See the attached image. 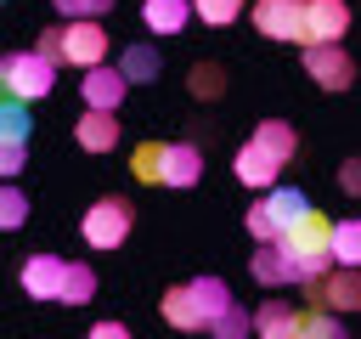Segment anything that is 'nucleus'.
<instances>
[{"label":"nucleus","mask_w":361,"mask_h":339,"mask_svg":"<svg viewBox=\"0 0 361 339\" xmlns=\"http://www.w3.org/2000/svg\"><path fill=\"white\" fill-rule=\"evenodd\" d=\"M282 249L293 254L299 282H305V277H322V271H333V266H338V260H333V220H327L322 209H305V215L288 226Z\"/></svg>","instance_id":"nucleus-1"},{"label":"nucleus","mask_w":361,"mask_h":339,"mask_svg":"<svg viewBox=\"0 0 361 339\" xmlns=\"http://www.w3.org/2000/svg\"><path fill=\"white\" fill-rule=\"evenodd\" d=\"M305 209H310V203H305V192H293V186H265V192H259V203H248L243 226H248V237H254V243H282V237H288V226H293Z\"/></svg>","instance_id":"nucleus-2"},{"label":"nucleus","mask_w":361,"mask_h":339,"mask_svg":"<svg viewBox=\"0 0 361 339\" xmlns=\"http://www.w3.org/2000/svg\"><path fill=\"white\" fill-rule=\"evenodd\" d=\"M56 68H62V62H51L45 51H11V56L0 62V85H6L11 96H23V102H39V96H51Z\"/></svg>","instance_id":"nucleus-3"},{"label":"nucleus","mask_w":361,"mask_h":339,"mask_svg":"<svg viewBox=\"0 0 361 339\" xmlns=\"http://www.w3.org/2000/svg\"><path fill=\"white\" fill-rule=\"evenodd\" d=\"M130 226H135V209L124 198H96L85 209V220H79V232H85L90 249H124L130 243Z\"/></svg>","instance_id":"nucleus-4"},{"label":"nucleus","mask_w":361,"mask_h":339,"mask_svg":"<svg viewBox=\"0 0 361 339\" xmlns=\"http://www.w3.org/2000/svg\"><path fill=\"white\" fill-rule=\"evenodd\" d=\"M305 305H333V311H361V266H333L322 277H305Z\"/></svg>","instance_id":"nucleus-5"},{"label":"nucleus","mask_w":361,"mask_h":339,"mask_svg":"<svg viewBox=\"0 0 361 339\" xmlns=\"http://www.w3.org/2000/svg\"><path fill=\"white\" fill-rule=\"evenodd\" d=\"M96 62H107V28H102V17H68L62 23V68H96Z\"/></svg>","instance_id":"nucleus-6"},{"label":"nucleus","mask_w":361,"mask_h":339,"mask_svg":"<svg viewBox=\"0 0 361 339\" xmlns=\"http://www.w3.org/2000/svg\"><path fill=\"white\" fill-rule=\"evenodd\" d=\"M305 23H310V0H254V28L265 40H299L305 45Z\"/></svg>","instance_id":"nucleus-7"},{"label":"nucleus","mask_w":361,"mask_h":339,"mask_svg":"<svg viewBox=\"0 0 361 339\" xmlns=\"http://www.w3.org/2000/svg\"><path fill=\"white\" fill-rule=\"evenodd\" d=\"M305 73H310V85H322V90H350L355 85V62H350V51L333 40V45H305Z\"/></svg>","instance_id":"nucleus-8"},{"label":"nucleus","mask_w":361,"mask_h":339,"mask_svg":"<svg viewBox=\"0 0 361 339\" xmlns=\"http://www.w3.org/2000/svg\"><path fill=\"white\" fill-rule=\"evenodd\" d=\"M124 90H130V73H124V68L96 62V68H85V73H79V102H85V107H113V113H118Z\"/></svg>","instance_id":"nucleus-9"},{"label":"nucleus","mask_w":361,"mask_h":339,"mask_svg":"<svg viewBox=\"0 0 361 339\" xmlns=\"http://www.w3.org/2000/svg\"><path fill=\"white\" fill-rule=\"evenodd\" d=\"M17 282H23V294H28V299H62L68 260H56V254H28V260H23V271H17Z\"/></svg>","instance_id":"nucleus-10"},{"label":"nucleus","mask_w":361,"mask_h":339,"mask_svg":"<svg viewBox=\"0 0 361 339\" xmlns=\"http://www.w3.org/2000/svg\"><path fill=\"white\" fill-rule=\"evenodd\" d=\"M231 175L243 181V186H254V192H265V186H276V175H282V158L276 153H265L254 136L237 147V158H231Z\"/></svg>","instance_id":"nucleus-11"},{"label":"nucleus","mask_w":361,"mask_h":339,"mask_svg":"<svg viewBox=\"0 0 361 339\" xmlns=\"http://www.w3.org/2000/svg\"><path fill=\"white\" fill-rule=\"evenodd\" d=\"M248 277H254L259 288H282V282H299V266H293V254H288L282 243H259V249L248 254Z\"/></svg>","instance_id":"nucleus-12"},{"label":"nucleus","mask_w":361,"mask_h":339,"mask_svg":"<svg viewBox=\"0 0 361 339\" xmlns=\"http://www.w3.org/2000/svg\"><path fill=\"white\" fill-rule=\"evenodd\" d=\"M73 141L85 153H113L118 147V113L113 107H85L79 124H73Z\"/></svg>","instance_id":"nucleus-13"},{"label":"nucleus","mask_w":361,"mask_h":339,"mask_svg":"<svg viewBox=\"0 0 361 339\" xmlns=\"http://www.w3.org/2000/svg\"><path fill=\"white\" fill-rule=\"evenodd\" d=\"M350 34V6L344 0H310V23H305V45H333Z\"/></svg>","instance_id":"nucleus-14"},{"label":"nucleus","mask_w":361,"mask_h":339,"mask_svg":"<svg viewBox=\"0 0 361 339\" xmlns=\"http://www.w3.org/2000/svg\"><path fill=\"white\" fill-rule=\"evenodd\" d=\"M203 181V147L197 141H169L164 153V186H197Z\"/></svg>","instance_id":"nucleus-15"},{"label":"nucleus","mask_w":361,"mask_h":339,"mask_svg":"<svg viewBox=\"0 0 361 339\" xmlns=\"http://www.w3.org/2000/svg\"><path fill=\"white\" fill-rule=\"evenodd\" d=\"M192 17H197V6H192V0H141V23H147L152 34H164V40H169V34H180Z\"/></svg>","instance_id":"nucleus-16"},{"label":"nucleus","mask_w":361,"mask_h":339,"mask_svg":"<svg viewBox=\"0 0 361 339\" xmlns=\"http://www.w3.org/2000/svg\"><path fill=\"white\" fill-rule=\"evenodd\" d=\"M158 316H164L169 328H180V333H197V328H209L186 282H180V288H164V299H158Z\"/></svg>","instance_id":"nucleus-17"},{"label":"nucleus","mask_w":361,"mask_h":339,"mask_svg":"<svg viewBox=\"0 0 361 339\" xmlns=\"http://www.w3.org/2000/svg\"><path fill=\"white\" fill-rule=\"evenodd\" d=\"M299 316H305V311H293L288 299H265V305L254 311V333H259V339H299Z\"/></svg>","instance_id":"nucleus-18"},{"label":"nucleus","mask_w":361,"mask_h":339,"mask_svg":"<svg viewBox=\"0 0 361 339\" xmlns=\"http://www.w3.org/2000/svg\"><path fill=\"white\" fill-rule=\"evenodd\" d=\"M186 288H192V299H197V311H203V322H209V328L237 305V299H231V288H226V277H192Z\"/></svg>","instance_id":"nucleus-19"},{"label":"nucleus","mask_w":361,"mask_h":339,"mask_svg":"<svg viewBox=\"0 0 361 339\" xmlns=\"http://www.w3.org/2000/svg\"><path fill=\"white\" fill-rule=\"evenodd\" d=\"M164 153H169V141H135L130 147V175L141 186H164Z\"/></svg>","instance_id":"nucleus-20"},{"label":"nucleus","mask_w":361,"mask_h":339,"mask_svg":"<svg viewBox=\"0 0 361 339\" xmlns=\"http://www.w3.org/2000/svg\"><path fill=\"white\" fill-rule=\"evenodd\" d=\"M254 141H259L265 153H276L282 164H288V158L299 153V130H293L288 119H259V124H254Z\"/></svg>","instance_id":"nucleus-21"},{"label":"nucleus","mask_w":361,"mask_h":339,"mask_svg":"<svg viewBox=\"0 0 361 339\" xmlns=\"http://www.w3.org/2000/svg\"><path fill=\"white\" fill-rule=\"evenodd\" d=\"M299 339H344V311H333V305H305Z\"/></svg>","instance_id":"nucleus-22"},{"label":"nucleus","mask_w":361,"mask_h":339,"mask_svg":"<svg viewBox=\"0 0 361 339\" xmlns=\"http://www.w3.org/2000/svg\"><path fill=\"white\" fill-rule=\"evenodd\" d=\"M186 90H192L197 102H220V96H226V68H220V62H192Z\"/></svg>","instance_id":"nucleus-23"},{"label":"nucleus","mask_w":361,"mask_h":339,"mask_svg":"<svg viewBox=\"0 0 361 339\" xmlns=\"http://www.w3.org/2000/svg\"><path fill=\"white\" fill-rule=\"evenodd\" d=\"M118 68L130 73V85H152L164 62H158V51H152V45H124V56H118Z\"/></svg>","instance_id":"nucleus-24"},{"label":"nucleus","mask_w":361,"mask_h":339,"mask_svg":"<svg viewBox=\"0 0 361 339\" xmlns=\"http://www.w3.org/2000/svg\"><path fill=\"white\" fill-rule=\"evenodd\" d=\"M28 124H34L28 102L6 90V102H0V141H28Z\"/></svg>","instance_id":"nucleus-25"},{"label":"nucleus","mask_w":361,"mask_h":339,"mask_svg":"<svg viewBox=\"0 0 361 339\" xmlns=\"http://www.w3.org/2000/svg\"><path fill=\"white\" fill-rule=\"evenodd\" d=\"M96 299V271L85 260H68V282H62V305H90Z\"/></svg>","instance_id":"nucleus-26"},{"label":"nucleus","mask_w":361,"mask_h":339,"mask_svg":"<svg viewBox=\"0 0 361 339\" xmlns=\"http://www.w3.org/2000/svg\"><path fill=\"white\" fill-rule=\"evenodd\" d=\"M333 260L361 266V220H333Z\"/></svg>","instance_id":"nucleus-27"},{"label":"nucleus","mask_w":361,"mask_h":339,"mask_svg":"<svg viewBox=\"0 0 361 339\" xmlns=\"http://www.w3.org/2000/svg\"><path fill=\"white\" fill-rule=\"evenodd\" d=\"M192 6H197V23L226 28V23H237V17H243V6H248V0H192Z\"/></svg>","instance_id":"nucleus-28"},{"label":"nucleus","mask_w":361,"mask_h":339,"mask_svg":"<svg viewBox=\"0 0 361 339\" xmlns=\"http://www.w3.org/2000/svg\"><path fill=\"white\" fill-rule=\"evenodd\" d=\"M23 220H28V198H23V186H6V192H0V226L17 232Z\"/></svg>","instance_id":"nucleus-29"},{"label":"nucleus","mask_w":361,"mask_h":339,"mask_svg":"<svg viewBox=\"0 0 361 339\" xmlns=\"http://www.w3.org/2000/svg\"><path fill=\"white\" fill-rule=\"evenodd\" d=\"M209 333H220V339H243V333H254V311H243V305H231Z\"/></svg>","instance_id":"nucleus-30"},{"label":"nucleus","mask_w":361,"mask_h":339,"mask_svg":"<svg viewBox=\"0 0 361 339\" xmlns=\"http://www.w3.org/2000/svg\"><path fill=\"white\" fill-rule=\"evenodd\" d=\"M23 164H28V141H0V175L11 181L23 175Z\"/></svg>","instance_id":"nucleus-31"},{"label":"nucleus","mask_w":361,"mask_h":339,"mask_svg":"<svg viewBox=\"0 0 361 339\" xmlns=\"http://www.w3.org/2000/svg\"><path fill=\"white\" fill-rule=\"evenodd\" d=\"M62 17H107L113 11V0H51Z\"/></svg>","instance_id":"nucleus-32"},{"label":"nucleus","mask_w":361,"mask_h":339,"mask_svg":"<svg viewBox=\"0 0 361 339\" xmlns=\"http://www.w3.org/2000/svg\"><path fill=\"white\" fill-rule=\"evenodd\" d=\"M338 192H344V198H361V153H350V158L338 164Z\"/></svg>","instance_id":"nucleus-33"},{"label":"nucleus","mask_w":361,"mask_h":339,"mask_svg":"<svg viewBox=\"0 0 361 339\" xmlns=\"http://www.w3.org/2000/svg\"><path fill=\"white\" fill-rule=\"evenodd\" d=\"M34 51H45L51 62H62V23H56V28H45V34L34 40Z\"/></svg>","instance_id":"nucleus-34"},{"label":"nucleus","mask_w":361,"mask_h":339,"mask_svg":"<svg viewBox=\"0 0 361 339\" xmlns=\"http://www.w3.org/2000/svg\"><path fill=\"white\" fill-rule=\"evenodd\" d=\"M90 339H130V328L107 316V322H96V328H90Z\"/></svg>","instance_id":"nucleus-35"}]
</instances>
